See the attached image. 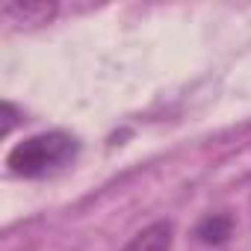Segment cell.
<instances>
[{
    "label": "cell",
    "mask_w": 251,
    "mask_h": 251,
    "mask_svg": "<svg viewBox=\"0 0 251 251\" xmlns=\"http://www.w3.org/2000/svg\"><path fill=\"white\" fill-rule=\"evenodd\" d=\"M77 151H80V142L71 133H62V130L36 133L9 151L6 166L15 177L39 180V177H48V175L68 169L77 160Z\"/></svg>",
    "instance_id": "cell-1"
},
{
    "label": "cell",
    "mask_w": 251,
    "mask_h": 251,
    "mask_svg": "<svg viewBox=\"0 0 251 251\" xmlns=\"http://www.w3.org/2000/svg\"><path fill=\"white\" fill-rule=\"evenodd\" d=\"M59 6L48 3V0H30V3H6L3 6V21L6 24H18V27H39V24H50L56 18Z\"/></svg>",
    "instance_id": "cell-2"
},
{
    "label": "cell",
    "mask_w": 251,
    "mask_h": 251,
    "mask_svg": "<svg viewBox=\"0 0 251 251\" xmlns=\"http://www.w3.org/2000/svg\"><path fill=\"white\" fill-rule=\"evenodd\" d=\"M172 222H154L148 227H142L121 251H172Z\"/></svg>",
    "instance_id": "cell-3"
},
{
    "label": "cell",
    "mask_w": 251,
    "mask_h": 251,
    "mask_svg": "<svg viewBox=\"0 0 251 251\" xmlns=\"http://www.w3.org/2000/svg\"><path fill=\"white\" fill-rule=\"evenodd\" d=\"M230 230H233V219L225 216V213H213V216H207V219L198 222L195 236H198L204 245H222V242L230 236Z\"/></svg>",
    "instance_id": "cell-4"
},
{
    "label": "cell",
    "mask_w": 251,
    "mask_h": 251,
    "mask_svg": "<svg viewBox=\"0 0 251 251\" xmlns=\"http://www.w3.org/2000/svg\"><path fill=\"white\" fill-rule=\"evenodd\" d=\"M15 121H18V109L6 100V103H3V136H9V133H12Z\"/></svg>",
    "instance_id": "cell-5"
}]
</instances>
